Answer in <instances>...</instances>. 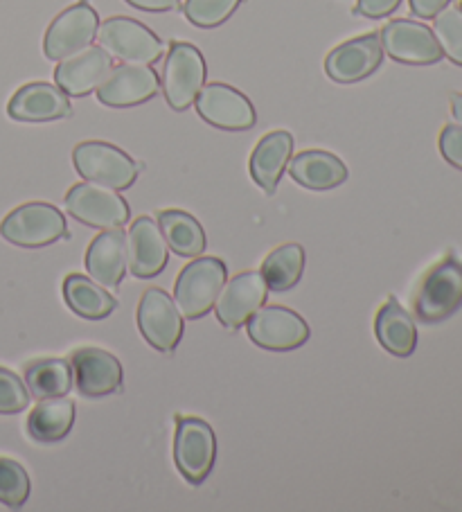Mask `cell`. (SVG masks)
Listing matches in <instances>:
<instances>
[{"mask_svg":"<svg viewBox=\"0 0 462 512\" xmlns=\"http://www.w3.org/2000/svg\"><path fill=\"white\" fill-rule=\"evenodd\" d=\"M228 280V267L219 258H192L174 285V303L183 319L199 321L212 312Z\"/></svg>","mask_w":462,"mask_h":512,"instance_id":"cell-1","label":"cell"},{"mask_svg":"<svg viewBox=\"0 0 462 512\" xmlns=\"http://www.w3.org/2000/svg\"><path fill=\"white\" fill-rule=\"evenodd\" d=\"M462 305V262L456 255H447L422 278L415 291L413 310L426 325L447 321Z\"/></svg>","mask_w":462,"mask_h":512,"instance_id":"cell-2","label":"cell"},{"mask_svg":"<svg viewBox=\"0 0 462 512\" xmlns=\"http://www.w3.org/2000/svg\"><path fill=\"white\" fill-rule=\"evenodd\" d=\"M208 66L203 52L188 41H174L165 55L161 91L174 111H188L206 86Z\"/></svg>","mask_w":462,"mask_h":512,"instance_id":"cell-3","label":"cell"},{"mask_svg":"<svg viewBox=\"0 0 462 512\" xmlns=\"http://www.w3.org/2000/svg\"><path fill=\"white\" fill-rule=\"evenodd\" d=\"M0 235L21 249H46L68 237V224L59 208L43 201H32L14 208L0 222Z\"/></svg>","mask_w":462,"mask_h":512,"instance_id":"cell-4","label":"cell"},{"mask_svg":"<svg viewBox=\"0 0 462 512\" xmlns=\"http://www.w3.org/2000/svg\"><path fill=\"white\" fill-rule=\"evenodd\" d=\"M73 165L84 181L111 190H129L138 179L140 165L120 147L104 140H84L73 149Z\"/></svg>","mask_w":462,"mask_h":512,"instance_id":"cell-5","label":"cell"},{"mask_svg":"<svg viewBox=\"0 0 462 512\" xmlns=\"http://www.w3.org/2000/svg\"><path fill=\"white\" fill-rule=\"evenodd\" d=\"M217 461V436L206 420L179 416L174 431L176 470L192 485L208 479Z\"/></svg>","mask_w":462,"mask_h":512,"instance_id":"cell-6","label":"cell"},{"mask_svg":"<svg viewBox=\"0 0 462 512\" xmlns=\"http://www.w3.org/2000/svg\"><path fill=\"white\" fill-rule=\"evenodd\" d=\"M97 41L122 64L151 66L165 55L163 41L156 37V32H151L145 23L129 19V16H111V19L100 23Z\"/></svg>","mask_w":462,"mask_h":512,"instance_id":"cell-7","label":"cell"},{"mask_svg":"<svg viewBox=\"0 0 462 512\" xmlns=\"http://www.w3.org/2000/svg\"><path fill=\"white\" fill-rule=\"evenodd\" d=\"M64 206L70 217L91 228L109 231V228H124L131 219V208L118 190L104 188L91 181L77 183L68 190Z\"/></svg>","mask_w":462,"mask_h":512,"instance_id":"cell-8","label":"cell"},{"mask_svg":"<svg viewBox=\"0 0 462 512\" xmlns=\"http://www.w3.org/2000/svg\"><path fill=\"white\" fill-rule=\"evenodd\" d=\"M100 30V16L88 0H77L57 14L43 37V55L50 61H61L75 52L93 46Z\"/></svg>","mask_w":462,"mask_h":512,"instance_id":"cell-9","label":"cell"},{"mask_svg":"<svg viewBox=\"0 0 462 512\" xmlns=\"http://www.w3.org/2000/svg\"><path fill=\"white\" fill-rule=\"evenodd\" d=\"M136 323L140 334L154 350L170 355L179 348L183 339V314L167 291L151 287L142 294Z\"/></svg>","mask_w":462,"mask_h":512,"instance_id":"cell-10","label":"cell"},{"mask_svg":"<svg viewBox=\"0 0 462 512\" xmlns=\"http://www.w3.org/2000/svg\"><path fill=\"white\" fill-rule=\"evenodd\" d=\"M248 337L264 350L271 352H291L305 346L309 341L307 321L298 312L280 305L260 307L251 319L246 321Z\"/></svg>","mask_w":462,"mask_h":512,"instance_id":"cell-11","label":"cell"},{"mask_svg":"<svg viewBox=\"0 0 462 512\" xmlns=\"http://www.w3.org/2000/svg\"><path fill=\"white\" fill-rule=\"evenodd\" d=\"M194 109L210 127L224 131H248L257 125V111L248 97L235 86L212 82L201 88Z\"/></svg>","mask_w":462,"mask_h":512,"instance_id":"cell-12","label":"cell"},{"mask_svg":"<svg viewBox=\"0 0 462 512\" xmlns=\"http://www.w3.org/2000/svg\"><path fill=\"white\" fill-rule=\"evenodd\" d=\"M379 39L386 55L406 66H433L444 57L433 30L420 21H390L379 32Z\"/></svg>","mask_w":462,"mask_h":512,"instance_id":"cell-13","label":"cell"},{"mask_svg":"<svg viewBox=\"0 0 462 512\" xmlns=\"http://www.w3.org/2000/svg\"><path fill=\"white\" fill-rule=\"evenodd\" d=\"M161 91V77L149 64L113 66L97 86V100L111 109H131L147 104Z\"/></svg>","mask_w":462,"mask_h":512,"instance_id":"cell-14","label":"cell"},{"mask_svg":"<svg viewBox=\"0 0 462 512\" xmlns=\"http://www.w3.org/2000/svg\"><path fill=\"white\" fill-rule=\"evenodd\" d=\"M384 55L379 34H363V37L341 43L327 55L325 73L336 84H357L377 73Z\"/></svg>","mask_w":462,"mask_h":512,"instance_id":"cell-15","label":"cell"},{"mask_svg":"<svg viewBox=\"0 0 462 512\" xmlns=\"http://www.w3.org/2000/svg\"><path fill=\"white\" fill-rule=\"evenodd\" d=\"M77 391L84 397H104L118 393L124 382V368L113 352L84 346L70 355Z\"/></svg>","mask_w":462,"mask_h":512,"instance_id":"cell-16","label":"cell"},{"mask_svg":"<svg viewBox=\"0 0 462 512\" xmlns=\"http://www.w3.org/2000/svg\"><path fill=\"white\" fill-rule=\"evenodd\" d=\"M269 298V287L260 271H244L226 280L215 303L217 321L228 330L244 328L246 321L260 310Z\"/></svg>","mask_w":462,"mask_h":512,"instance_id":"cell-17","label":"cell"},{"mask_svg":"<svg viewBox=\"0 0 462 512\" xmlns=\"http://www.w3.org/2000/svg\"><path fill=\"white\" fill-rule=\"evenodd\" d=\"M113 57L102 46H88L59 61L55 68V84L68 97H86L111 73Z\"/></svg>","mask_w":462,"mask_h":512,"instance_id":"cell-18","label":"cell"},{"mask_svg":"<svg viewBox=\"0 0 462 512\" xmlns=\"http://www.w3.org/2000/svg\"><path fill=\"white\" fill-rule=\"evenodd\" d=\"M129 271L140 280H151L163 273L170 260V246H167L161 226L151 217H138L131 224L127 235Z\"/></svg>","mask_w":462,"mask_h":512,"instance_id":"cell-19","label":"cell"},{"mask_svg":"<svg viewBox=\"0 0 462 512\" xmlns=\"http://www.w3.org/2000/svg\"><path fill=\"white\" fill-rule=\"evenodd\" d=\"M73 113L68 95L57 84L30 82L21 86L7 104V116L16 122H55Z\"/></svg>","mask_w":462,"mask_h":512,"instance_id":"cell-20","label":"cell"},{"mask_svg":"<svg viewBox=\"0 0 462 512\" xmlns=\"http://www.w3.org/2000/svg\"><path fill=\"white\" fill-rule=\"evenodd\" d=\"M86 271L97 285L102 287H120L129 269L127 255V235L122 228H109L102 231L86 249Z\"/></svg>","mask_w":462,"mask_h":512,"instance_id":"cell-21","label":"cell"},{"mask_svg":"<svg viewBox=\"0 0 462 512\" xmlns=\"http://www.w3.org/2000/svg\"><path fill=\"white\" fill-rule=\"evenodd\" d=\"M293 156V136L289 131L278 129L266 134L260 143L255 145L248 170H251L253 181L257 188H262L266 194H275L284 176V170L289 167Z\"/></svg>","mask_w":462,"mask_h":512,"instance_id":"cell-22","label":"cell"},{"mask_svg":"<svg viewBox=\"0 0 462 512\" xmlns=\"http://www.w3.org/2000/svg\"><path fill=\"white\" fill-rule=\"evenodd\" d=\"M291 179L307 190L325 192L348 181V165L339 156L323 149H307L289 161Z\"/></svg>","mask_w":462,"mask_h":512,"instance_id":"cell-23","label":"cell"},{"mask_svg":"<svg viewBox=\"0 0 462 512\" xmlns=\"http://www.w3.org/2000/svg\"><path fill=\"white\" fill-rule=\"evenodd\" d=\"M375 334L381 348L390 352L393 357L406 359L411 357L417 348V328L397 298H388L384 305L379 307L375 319Z\"/></svg>","mask_w":462,"mask_h":512,"instance_id":"cell-24","label":"cell"},{"mask_svg":"<svg viewBox=\"0 0 462 512\" xmlns=\"http://www.w3.org/2000/svg\"><path fill=\"white\" fill-rule=\"evenodd\" d=\"M77 406L70 397L39 400L28 416V434L39 443H59L75 427Z\"/></svg>","mask_w":462,"mask_h":512,"instance_id":"cell-25","label":"cell"},{"mask_svg":"<svg viewBox=\"0 0 462 512\" xmlns=\"http://www.w3.org/2000/svg\"><path fill=\"white\" fill-rule=\"evenodd\" d=\"M64 300L79 319L86 321H104L118 307L115 296L82 273H70L64 280Z\"/></svg>","mask_w":462,"mask_h":512,"instance_id":"cell-26","label":"cell"},{"mask_svg":"<svg viewBox=\"0 0 462 512\" xmlns=\"http://www.w3.org/2000/svg\"><path fill=\"white\" fill-rule=\"evenodd\" d=\"M23 382L28 386L34 400H52V397H66L75 386L73 366L64 357L37 359L25 366Z\"/></svg>","mask_w":462,"mask_h":512,"instance_id":"cell-27","label":"cell"},{"mask_svg":"<svg viewBox=\"0 0 462 512\" xmlns=\"http://www.w3.org/2000/svg\"><path fill=\"white\" fill-rule=\"evenodd\" d=\"M158 226H161L163 237L170 251H174L181 258H199L206 251L208 237L199 219H194L185 210H161L158 213Z\"/></svg>","mask_w":462,"mask_h":512,"instance_id":"cell-28","label":"cell"},{"mask_svg":"<svg viewBox=\"0 0 462 512\" xmlns=\"http://www.w3.org/2000/svg\"><path fill=\"white\" fill-rule=\"evenodd\" d=\"M262 278L269 291H289L305 273V249L300 244H282L262 262Z\"/></svg>","mask_w":462,"mask_h":512,"instance_id":"cell-29","label":"cell"},{"mask_svg":"<svg viewBox=\"0 0 462 512\" xmlns=\"http://www.w3.org/2000/svg\"><path fill=\"white\" fill-rule=\"evenodd\" d=\"M32 483L25 467L14 458L0 456V503L12 510L23 508L30 499Z\"/></svg>","mask_w":462,"mask_h":512,"instance_id":"cell-30","label":"cell"},{"mask_svg":"<svg viewBox=\"0 0 462 512\" xmlns=\"http://www.w3.org/2000/svg\"><path fill=\"white\" fill-rule=\"evenodd\" d=\"M242 0H185L183 14L192 25L201 30H212L224 25L233 16Z\"/></svg>","mask_w":462,"mask_h":512,"instance_id":"cell-31","label":"cell"},{"mask_svg":"<svg viewBox=\"0 0 462 512\" xmlns=\"http://www.w3.org/2000/svg\"><path fill=\"white\" fill-rule=\"evenodd\" d=\"M433 34L440 43L442 55L449 57L456 66H462V10L460 7H444L438 16H433Z\"/></svg>","mask_w":462,"mask_h":512,"instance_id":"cell-32","label":"cell"},{"mask_svg":"<svg viewBox=\"0 0 462 512\" xmlns=\"http://www.w3.org/2000/svg\"><path fill=\"white\" fill-rule=\"evenodd\" d=\"M32 395L19 375L0 366V416H16L30 406Z\"/></svg>","mask_w":462,"mask_h":512,"instance_id":"cell-33","label":"cell"},{"mask_svg":"<svg viewBox=\"0 0 462 512\" xmlns=\"http://www.w3.org/2000/svg\"><path fill=\"white\" fill-rule=\"evenodd\" d=\"M440 154L449 165L462 170V125H447L440 131Z\"/></svg>","mask_w":462,"mask_h":512,"instance_id":"cell-34","label":"cell"},{"mask_svg":"<svg viewBox=\"0 0 462 512\" xmlns=\"http://www.w3.org/2000/svg\"><path fill=\"white\" fill-rule=\"evenodd\" d=\"M402 5V0H357L354 14L366 16V19H386L397 7Z\"/></svg>","mask_w":462,"mask_h":512,"instance_id":"cell-35","label":"cell"},{"mask_svg":"<svg viewBox=\"0 0 462 512\" xmlns=\"http://www.w3.org/2000/svg\"><path fill=\"white\" fill-rule=\"evenodd\" d=\"M449 3L451 0H408L411 12L417 19H433V16H438L444 7H449Z\"/></svg>","mask_w":462,"mask_h":512,"instance_id":"cell-36","label":"cell"},{"mask_svg":"<svg viewBox=\"0 0 462 512\" xmlns=\"http://www.w3.org/2000/svg\"><path fill=\"white\" fill-rule=\"evenodd\" d=\"M124 3L136 7V10L151 12V14L174 12V10H179V7H181V0H124Z\"/></svg>","mask_w":462,"mask_h":512,"instance_id":"cell-37","label":"cell"},{"mask_svg":"<svg viewBox=\"0 0 462 512\" xmlns=\"http://www.w3.org/2000/svg\"><path fill=\"white\" fill-rule=\"evenodd\" d=\"M451 116L458 125H462V93H456L451 97Z\"/></svg>","mask_w":462,"mask_h":512,"instance_id":"cell-38","label":"cell"},{"mask_svg":"<svg viewBox=\"0 0 462 512\" xmlns=\"http://www.w3.org/2000/svg\"><path fill=\"white\" fill-rule=\"evenodd\" d=\"M460 10H462V0H460Z\"/></svg>","mask_w":462,"mask_h":512,"instance_id":"cell-39","label":"cell"}]
</instances>
